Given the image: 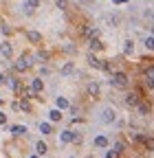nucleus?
Listing matches in <instances>:
<instances>
[{
  "mask_svg": "<svg viewBox=\"0 0 154 158\" xmlns=\"http://www.w3.org/2000/svg\"><path fill=\"white\" fill-rule=\"evenodd\" d=\"M110 86H117V88H128L130 86V79H128V75L126 73H121V70H114L112 75H110Z\"/></svg>",
  "mask_w": 154,
  "mask_h": 158,
  "instance_id": "1",
  "label": "nucleus"
},
{
  "mask_svg": "<svg viewBox=\"0 0 154 158\" xmlns=\"http://www.w3.org/2000/svg\"><path fill=\"white\" fill-rule=\"evenodd\" d=\"M29 66H31V55H22V57L15 62V66H13V68H15L18 73H22V70H27Z\"/></svg>",
  "mask_w": 154,
  "mask_h": 158,
  "instance_id": "2",
  "label": "nucleus"
},
{
  "mask_svg": "<svg viewBox=\"0 0 154 158\" xmlns=\"http://www.w3.org/2000/svg\"><path fill=\"white\" fill-rule=\"evenodd\" d=\"M5 84H9V88L15 92V94H20V90H22V81L18 77H7L5 79Z\"/></svg>",
  "mask_w": 154,
  "mask_h": 158,
  "instance_id": "3",
  "label": "nucleus"
},
{
  "mask_svg": "<svg viewBox=\"0 0 154 158\" xmlns=\"http://www.w3.org/2000/svg\"><path fill=\"white\" fill-rule=\"evenodd\" d=\"M101 121H104V123H114V121H117V112H114L112 108H104Z\"/></svg>",
  "mask_w": 154,
  "mask_h": 158,
  "instance_id": "4",
  "label": "nucleus"
},
{
  "mask_svg": "<svg viewBox=\"0 0 154 158\" xmlns=\"http://www.w3.org/2000/svg\"><path fill=\"white\" fill-rule=\"evenodd\" d=\"M123 101H126V106H128V108H134V106L139 103V92H128Z\"/></svg>",
  "mask_w": 154,
  "mask_h": 158,
  "instance_id": "5",
  "label": "nucleus"
},
{
  "mask_svg": "<svg viewBox=\"0 0 154 158\" xmlns=\"http://www.w3.org/2000/svg\"><path fill=\"white\" fill-rule=\"evenodd\" d=\"M82 33H84V37H97V33H99V29L97 27H92V24H86L84 29H82Z\"/></svg>",
  "mask_w": 154,
  "mask_h": 158,
  "instance_id": "6",
  "label": "nucleus"
},
{
  "mask_svg": "<svg viewBox=\"0 0 154 158\" xmlns=\"http://www.w3.org/2000/svg\"><path fill=\"white\" fill-rule=\"evenodd\" d=\"M134 108H137V112H139L141 116H148V114H150V110H152V108H150V103H145V101H141V99H139V103H137V106H134Z\"/></svg>",
  "mask_w": 154,
  "mask_h": 158,
  "instance_id": "7",
  "label": "nucleus"
},
{
  "mask_svg": "<svg viewBox=\"0 0 154 158\" xmlns=\"http://www.w3.org/2000/svg\"><path fill=\"white\" fill-rule=\"evenodd\" d=\"M27 40L31 44H40L42 42V33H37V31H27Z\"/></svg>",
  "mask_w": 154,
  "mask_h": 158,
  "instance_id": "8",
  "label": "nucleus"
},
{
  "mask_svg": "<svg viewBox=\"0 0 154 158\" xmlns=\"http://www.w3.org/2000/svg\"><path fill=\"white\" fill-rule=\"evenodd\" d=\"M152 77H154V70H152V64L145 68V73H143V79H145V86L152 90Z\"/></svg>",
  "mask_w": 154,
  "mask_h": 158,
  "instance_id": "9",
  "label": "nucleus"
},
{
  "mask_svg": "<svg viewBox=\"0 0 154 158\" xmlns=\"http://www.w3.org/2000/svg\"><path fill=\"white\" fill-rule=\"evenodd\" d=\"M88 46H90V51H101V48H104V42H101V40H97V37H90V40H88Z\"/></svg>",
  "mask_w": 154,
  "mask_h": 158,
  "instance_id": "10",
  "label": "nucleus"
},
{
  "mask_svg": "<svg viewBox=\"0 0 154 158\" xmlns=\"http://www.w3.org/2000/svg\"><path fill=\"white\" fill-rule=\"evenodd\" d=\"M73 70H75V64H73V62H66V64L60 68V75H62V77H68Z\"/></svg>",
  "mask_w": 154,
  "mask_h": 158,
  "instance_id": "11",
  "label": "nucleus"
},
{
  "mask_svg": "<svg viewBox=\"0 0 154 158\" xmlns=\"http://www.w3.org/2000/svg\"><path fill=\"white\" fill-rule=\"evenodd\" d=\"M42 88H44V81H42V79H33V81H31V90L37 94V92H42Z\"/></svg>",
  "mask_w": 154,
  "mask_h": 158,
  "instance_id": "12",
  "label": "nucleus"
},
{
  "mask_svg": "<svg viewBox=\"0 0 154 158\" xmlns=\"http://www.w3.org/2000/svg\"><path fill=\"white\" fill-rule=\"evenodd\" d=\"M29 130H27V125H13L11 127V134L13 136H22V134H27Z\"/></svg>",
  "mask_w": 154,
  "mask_h": 158,
  "instance_id": "13",
  "label": "nucleus"
},
{
  "mask_svg": "<svg viewBox=\"0 0 154 158\" xmlns=\"http://www.w3.org/2000/svg\"><path fill=\"white\" fill-rule=\"evenodd\" d=\"M60 141H62V143H73V132H71V130H64V132L60 134Z\"/></svg>",
  "mask_w": 154,
  "mask_h": 158,
  "instance_id": "14",
  "label": "nucleus"
},
{
  "mask_svg": "<svg viewBox=\"0 0 154 158\" xmlns=\"http://www.w3.org/2000/svg\"><path fill=\"white\" fill-rule=\"evenodd\" d=\"M88 94H92V97L99 94V84H97V81H90V84H88Z\"/></svg>",
  "mask_w": 154,
  "mask_h": 158,
  "instance_id": "15",
  "label": "nucleus"
},
{
  "mask_svg": "<svg viewBox=\"0 0 154 158\" xmlns=\"http://www.w3.org/2000/svg\"><path fill=\"white\" fill-rule=\"evenodd\" d=\"M88 64H90L92 68H101V59H97V57L90 53V55H88Z\"/></svg>",
  "mask_w": 154,
  "mask_h": 158,
  "instance_id": "16",
  "label": "nucleus"
},
{
  "mask_svg": "<svg viewBox=\"0 0 154 158\" xmlns=\"http://www.w3.org/2000/svg\"><path fill=\"white\" fill-rule=\"evenodd\" d=\"M68 99H64V97H57V110H68Z\"/></svg>",
  "mask_w": 154,
  "mask_h": 158,
  "instance_id": "17",
  "label": "nucleus"
},
{
  "mask_svg": "<svg viewBox=\"0 0 154 158\" xmlns=\"http://www.w3.org/2000/svg\"><path fill=\"white\" fill-rule=\"evenodd\" d=\"M35 152L40 154V156H44L46 152H49V147H46V143H42V141H37V145H35Z\"/></svg>",
  "mask_w": 154,
  "mask_h": 158,
  "instance_id": "18",
  "label": "nucleus"
},
{
  "mask_svg": "<svg viewBox=\"0 0 154 158\" xmlns=\"http://www.w3.org/2000/svg\"><path fill=\"white\" fill-rule=\"evenodd\" d=\"M49 116H51V121H60V118H62V110H57V108H55V110L49 112Z\"/></svg>",
  "mask_w": 154,
  "mask_h": 158,
  "instance_id": "19",
  "label": "nucleus"
},
{
  "mask_svg": "<svg viewBox=\"0 0 154 158\" xmlns=\"http://www.w3.org/2000/svg\"><path fill=\"white\" fill-rule=\"evenodd\" d=\"M95 145H97V147H108V138L106 136H97V138H95Z\"/></svg>",
  "mask_w": 154,
  "mask_h": 158,
  "instance_id": "20",
  "label": "nucleus"
},
{
  "mask_svg": "<svg viewBox=\"0 0 154 158\" xmlns=\"http://www.w3.org/2000/svg\"><path fill=\"white\" fill-rule=\"evenodd\" d=\"M20 94H22L24 99H33V97H35V92H33L31 88H24V86H22V90H20Z\"/></svg>",
  "mask_w": 154,
  "mask_h": 158,
  "instance_id": "21",
  "label": "nucleus"
},
{
  "mask_svg": "<svg viewBox=\"0 0 154 158\" xmlns=\"http://www.w3.org/2000/svg\"><path fill=\"white\" fill-rule=\"evenodd\" d=\"M18 108L24 110V112H31V103H29V99H22V101L18 103Z\"/></svg>",
  "mask_w": 154,
  "mask_h": 158,
  "instance_id": "22",
  "label": "nucleus"
},
{
  "mask_svg": "<svg viewBox=\"0 0 154 158\" xmlns=\"http://www.w3.org/2000/svg\"><path fill=\"white\" fill-rule=\"evenodd\" d=\"M40 132H42V134H53L51 123H40Z\"/></svg>",
  "mask_w": 154,
  "mask_h": 158,
  "instance_id": "23",
  "label": "nucleus"
},
{
  "mask_svg": "<svg viewBox=\"0 0 154 158\" xmlns=\"http://www.w3.org/2000/svg\"><path fill=\"white\" fill-rule=\"evenodd\" d=\"M132 51H134V42H132V40H128L126 46H123V53H126V55H130Z\"/></svg>",
  "mask_w": 154,
  "mask_h": 158,
  "instance_id": "24",
  "label": "nucleus"
},
{
  "mask_svg": "<svg viewBox=\"0 0 154 158\" xmlns=\"http://www.w3.org/2000/svg\"><path fill=\"white\" fill-rule=\"evenodd\" d=\"M112 149H114V152H117V154H119V156H121V154H123V152H126V145H123V143H121V141H119V143H114V147H112Z\"/></svg>",
  "mask_w": 154,
  "mask_h": 158,
  "instance_id": "25",
  "label": "nucleus"
},
{
  "mask_svg": "<svg viewBox=\"0 0 154 158\" xmlns=\"http://www.w3.org/2000/svg\"><path fill=\"white\" fill-rule=\"evenodd\" d=\"M0 51H2V55H5V57H7V59H9V57H11V53H13V51H11V46H9V44H7V46H0Z\"/></svg>",
  "mask_w": 154,
  "mask_h": 158,
  "instance_id": "26",
  "label": "nucleus"
},
{
  "mask_svg": "<svg viewBox=\"0 0 154 158\" xmlns=\"http://www.w3.org/2000/svg\"><path fill=\"white\" fill-rule=\"evenodd\" d=\"M145 46H148V51H152V48H154V37H152V35H148V37H145Z\"/></svg>",
  "mask_w": 154,
  "mask_h": 158,
  "instance_id": "27",
  "label": "nucleus"
},
{
  "mask_svg": "<svg viewBox=\"0 0 154 158\" xmlns=\"http://www.w3.org/2000/svg\"><path fill=\"white\" fill-rule=\"evenodd\" d=\"M57 9H68V0H55Z\"/></svg>",
  "mask_w": 154,
  "mask_h": 158,
  "instance_id": "28",
  "label": "nucleus"
},
{
  "mask_svg": "<svg viewBox=\"0 0 154 158\" xmlns=\"http://www.w3.org/2000/svg\"><path fill=\"white\" fill-rule=\"evenodd\" d=\"M101 68H104L106 73H112V64L108 62V59H106V62H101Z\"/></svg>",
  "mask_w": 154,
  "mask_h": 158,
  "instance_id": "29",
  "label": "nucleus"
},
{
  "mask_svg": "<svg viewBox=\"0 0 154 158\" xmlns=\"http://www.w3.org/2000/svg\"><path fill=\"white\" fill-rule=\"evenodd\" d=\"M27 5L33 7V9H37V7H40V0H27Z\"/></svg>",
  "mask_w": 154,
  "mask_h": 158,
  "instance_id": "30",
  "label": "nucleus"
},
{
  "mask_svg": "<svg viewBox=\"0 0 154 158\" xmlns=\"http://www.w3.org/2000/svg\"><path fill=\"white\" fill-rule=\"evenodd\" d=\"M73 143H82V134H77V132H73Z\"/></svg>",
  "mask_w": 154,
  "mask_h": 158,
  "instance_id": "31",
  "label": "nucleus"
},
{
  "mask_svg": "<svg viewBox=\"0 0 154 158\" xmlns=\"http://www.w3.org/2000/svg\"><path fill=\"white\" fill-rule=\"evenodd\" d=\"M22 9H24V13H27V15H31V13H33V7H29V5H27V2H24V5H22Z\"/></svg>",
  "mask_w": 154,
  "mask_h": 158,
  "instance_id": "32",
  "label": "nucleus"
},
{
  "mask_svg": "<svg viewBox=\"0 0 154 158\" xmlns=\"http://www.w3.org/2000/svg\"><path fill=\"white\" fill-rule=\"evenodd\" d=\"M0 125H7V114L0 112Z\"/></svg>",
  "mask_w": 154,
  "mask_h": 158,
  "instance_id": "33",
  "label": "nucleus"
},
{
  "mask_svg": "<svg viewBox=\"0 0 154 158\" xmlns=\"http://www.w3.org/2000/svg\"><path fill=\"white\" fill-rule=\"evenodd\" d=\"M106 158H119V154L112 149V152H108V154H106Z\"/></svg>",
  "mask_w": 154,
  "mask_h": 158,
  "instance_id": "34",
  "label": "nucleus"
},
{
  "mask_svg": "<svg viewBox=\"0 0 154 158\" xmlns=\"http://www.w3.org/2000/svg\"><path fill=\"white\" fill-rule=\"evenodd\" d=\"M0 27H2V29H0V31H2V33H5V35H9V33H11V29H9V27H7V24H0Z\"/></svg>",
  "mask_w": 154,
  "mask_h": 158,
  "instance_id": "35",
  "label": "nucleus"
},
{
  "mask_svg": "<svg viewBox=\"0 0 154 158\" xmlns=\"http://www.w3.org/2000/svg\"><path fill=\"white\" fill-rule=\"evenodd\" d=\"M64 51H68V53H75V46H71V44H66V46H64Z\"/></svg>",
  "mask_w": 154,
  "mask_h": 158,
  "instance_id": "36",
  "label": "nucleus"
},
{
  "mask_svg": "<svg viewBox=\"0 0 154 158\" xmlns=\"http://www.w3.org/2000/svg\"><path fill=\"white\" fill-rule=\"evenodd\" d=\"M112 2H114V5H126L128 0H112Z\"/></svg>",
  "mask_w": 154,
  "mask_h": 158,
  "instance_id": "37",
  "label": "nucleus"
},
{
  "mask_svg": "<svg viewBox=\"0 0 154 158\" xmlns=\"http://www.w3.org/2000/svg\"><path fill=\"white\" fill-rule=\"evenodd\" d=\"M5 79H7V77H5L2 73H0V86H5Z\"/></svg>",
  "mask_w": 154,
  "mask_h": 158,
  "instance_id": "38",
  "label": "nucleus"
},
{
  "mask_svg": "<svg viewBox=\"0 0 154 158\" xmlns=\"http://www.w3.org/2000/svg\"><path fill=\"white\" fill-rule=\"evenodd\" d=\"M31 158H40V156H31Z\"/></svg>",
  "mask_w": 154,
  "mask_h": 158,
  "instance_id": "39",
  "label": "nucleus"
},
{
  "mask_svg": "<svg viewBox=\"0 0 154 158\" xmlns=\"http://www.w3.org/2000/svg\"><path fill=\"white\" fill-rule=\"evenodd\" d=\"M0 106H2V99H0Z\"/></svg>",
  "mask_w": 154,
  "mask_h": 158,
  "instance_id": "40",
  "label": "nucleus"
},
{
  "mask_svg": "<svg viewBox=\"0 0 154 158\" xmlns=\"http://www.w3.org/2000/svg\"><path fill=\"white\" fill-rule=\"evenodd\" d=\"M88 158H92V156H88Z\"/></svg>",
  "mask_w": 154,
  "mask_h": 158,
  "instance_id": "41",
  "label": "nucleus"
},
{
  "mask_svg": "<svg viewBox=\"0 0 154 158\" xmlns=\"http://www.w3.org/2000/svg\"><path fill=\"white\" fill-rule=\"evenodd\" d=\"M0 46H2V44H0Z\"/></svg>",
  "mask_w": 154,
  "mask_h": 158,
  "instance_id": "42",
  "label": "nucleus"
}]
</instances>
